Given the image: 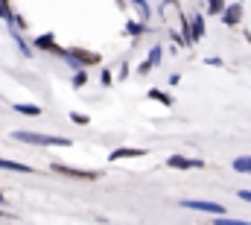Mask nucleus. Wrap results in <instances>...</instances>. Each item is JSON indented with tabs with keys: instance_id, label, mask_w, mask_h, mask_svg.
I'll return each mask as SVG.
<instances>
[{
	"instance_id": "f257e3e1",
	"label": "nucleus",
	"mask_w": 251,
	"mask_h": 225,
	"mask_svg": "<svg viewBox=\"0 0 251 225\" xmlns=\"http://www.w3.org/2000/svg\"><path fill=\"white\" fill-rule=\"evenodd\" d=\"M15 141L32 143V146H70V138H53V135H38V132H12Z\"/></svg>"
},
{
	"instance_id": "f03ea898",
	"label": "nucleus",
	"mask_w": 251,
	"mask_h": 225,
	"mask_svg": "<svg viewBox=\"0 0 251 225\" xmlns=\"http://www.w3.org/2000/svg\"><path fill=\"white\" fill-rule=\"evenodd\" d=\"M181 208H190V211H204V214H216V217H222V214H225V208H222L219 202H204V199H184V202H181Z\"/></svg>"
},
{
	"instance_id": "7ed1b4c3",
	"label": "nucleus",
	"mask_w": 251,
	"mask_h": 225,
	"mask_svg": "<svg viewBox=\"0 0 251 225\" xmlns=\"http://www.w3.org/2000/svg\"><path fill=\"white\" fill-rule=\"evenodd\" d=\"M53 172H62V175H70V178H85V181H97L100 175L91 172V169H76V167H64V164H53Z\"/></svg>"
},
{
	"instance_id": "20e7f679",
	"label": "nucleus",
	"mask_w": 251,
	"mask_h": 225,
	"mask_svg": "<svg viewBox=\"0 0 251 225\" xmlns=\"http://www.w3.org/2000/svg\"><path fill=\"white\" fill-rule=\"evenodd\" d=\"M170 167H176V169H201L204 167V161H190V158H181V155H170V161H167Z\"/></svg>"
},
{
	"instance_id": "39448f33",
	"label": "nucleus",
	"mask_w": 251,
	"mask_h": 225,
	"mask_svg": "<svg viewBox=\"0 0 251 225\" xmlns=\"http://www.w3.org/2000/svg\"><path fill=\"white\" fill-rule=\"evenodd\" d=\"M146 155V149H114L111 152V161H123V158H143Z\"/></svg>"
},
{
	"instance_id": "423d86ee",
	"label": "nucleus",
	"mask_w": 251,
	"mask_h": 225,
	"mask_svg": "<svg viewBox=\"0 0 251 225\" xmlns=\"http://www.w3.org/2000/svg\"><path fill=\"white\" fill-rule=\"evenodd\" d=\"M240 15H243V3H237V6H231V9L225 12V24H228V27H237V24H240Z\"/></svg>"
},
{
	"instance_id": "0eeeda50",
	"label": "nucleus",
	"mask_w": 251,
	"mask_h": 225,
	"mask_svg": "<svg viewBox=\"0 0 251 225\" xmlns=\"http://www.w3.org/2000/svg\"><path fill=\"white\" fill-rule=\"evenodd\" d=\"M73 56L79 58L82 64H100V56H97V53H91V50H73Z\"/></svg>"
},
{
	"instance_id": "6e6552de",
	"label": "nucleus",
	"mask_w": 251,
	"mask_h": 225,
	"mask_svg": "<svg viewBox=\"0 0 251 225\" xmlns=\"http://www.w3.org/2000/svg\"><path fill=\"white\" fill-rule=\"evenodd\" d=\"M35 47H41V50H59L56 47V38L47 32V35H41V38H35Z\"/></svg>"
},
{
	"instance_id": "1a4fd4ad",
	"label": "nucleus",
	"mask_w": 251,
	"mask_h": 225,
	"mask_svg": "<svg viewBox=\"0 0 251 225\" xmlns=\"http://www.w3.org/2000/svg\"><path fill=\"white\" fill-rule=\"evenodd\" d=\"M0 169H15V172H32V167H26V164H18V161H3V158H0Z\"/></svg>"
},
{
	"instance_id": "9d476101",
	"label": "nucleus",
	"mask_w": 251,
	"mask_h": 225,
	"mask_svg": "<svg viewBox=\"0 0 251 225\" xmlns=\"http://www.w3.org/2000/svg\"><path fill=\"white\" fill-rule=\"evenodd\" d=\"M15 112L26 114V117H38V114H41V109H38V106H24V103H15Z\"/></svg>"
},
{
	"instance_id": "9b49d317",
	"label": "nucleus",
	"mask_w": 251,
	"mask_h": 225,
	"mask_svg": "<svg viewBox=\"0 0 251 225\" xmlns=\"http://www.w3.org/2000/svg\"><path fill=\"white\" fill-rule=\"evenodd\" d=\"M234 169L237 172H251V158H237L234 161Z\"/></svg>"
},
{
	"instance_id": "f8f14e48",
	"label": "nucleus",
	"mask_w": 251,
	"mask_h": 225,
	"mask_svg": "<svg viewBox=\"0 0 251 225\" xmlns=\"http://www.w3.org/2000/svg\"><path fill=\"white\" fill-rule=\"evenodd\" d=\"M149 97L158 100V103H164V106H173V97H167V94H161V91H149Z\"/></svg>"
},
{
	"instance_id": "ddd939ff",
	"label": "nucleus",
	"mask_w": 251,
	"mask_h": 225,
	"mask_svg": "<svg viewBox=\"0 0 251 225\" xmlns=\"http://www.w3.org/2000/svg\"><path fill=\"white\" fill-rule=\"evenodd\" d=\"M85 79H88V76H85V70H79V73H76V76H73V85H76V88H79V85H85Z\"/></svg>"
},
{
	"instance_id": "4468645a",
	"label": "nucleus",
	"mask_w": 251,
	"mask_h": 225,
	"mask_svg": "<svg viewBox=\"0 0 251 225\" xmlns=\"http://www.w3.org/2000/svg\"><path fill=\"white\" fill-rule=\"evenodd\" d=\"M70 120H73V123H88V120H91V117H88V114H70Z\"/></svg>"
},
{
	"instance_id": "2eb2a0df",
	"label": "nucleus",
	"mask_w": 251,
	"mask_h": 225,
	"mask_svg": "<svg viewBox=\"0 0 251 225\" xmlns=\"http://www.w3.org/2000/svg\"><path fill=\"white\" fill-rule=\"evenodd\" d=\"M131 3H134V6H137L143 15H149V6H146V0H131Z\"/></svg>"
},
{
	"instance_id": "dca6fc26",
	"label": "nucleus",
	"mask_w": 251,
	"mask_h": 225,
	"mask_svg": "<svg viewBox=\"0 0 251 225\" xmlns=\"http://www.w3.org/2000/svg\"><path fill=\"white\" fill-rule=\"evenodd\" d=\"M222 3H225V0H210V12H213V15H216V12H219V9H222Z\"/></svg>"
},
{
	"instance_id": "f3484780",
	"label": "nucleus",
	"mask_w": 251,
	"mask_h": 225,
	"mask_svg": "<svg viewBox=\"0 0 251 225\" xmlns=\"http://www.w3.org/2000/svg\"><path fill=\"white\" fill-rule=\"evenodd\" d=\"M240 199H246V202H251V190H240Z\"/></svg>"
},
{
	"instance_id": "a211bd4d",
	"label": "nucleus",
	"mask_w": 251,
	"mask_h": 225,
	"mask_svg": "<svg viewBox=\"0 0 251 225\" xmlns=\"http://www.w3.org/2000/svg\"><path fill=\"white\" fill-rule=\"evenodd\" d=\"M0 202H3V196H0Z\"/></svg>"
}]
</instances>
